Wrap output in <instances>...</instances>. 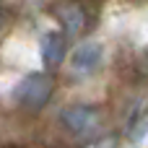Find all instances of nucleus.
Instances as JSON below:
<instances>
[{
    "mask_svg": "<svg viewBox=\"0 0 148 148\" xmlns=\"http://www.w3.org/2000/svg\"><path fill=\"white\" fill-rule=\"evenodd\" d=\"M52 91H55V81L47 75V73H29L18 81V86L13 88V101L21 107V109H29V112H39L47 107V101L52 99Z\"/></svg>",
    "mask_w": 148,
    "mask_h": 148,
    "instance_id": "1",
    "label": "nucleus"
},
{
    "mask_svg": "<svg viewBox=\"0 0 148 148\" xmlns=\"http://www.w3.org/2000/svg\"><path fill=\"white\" fill-rule=\"evenodd\" d=\"M52 10L60 18L65 36H81L96 23L99 5H91V3H57Z\"/></svg>",
    "mask_w": 148,
    "mask_h": 148,
    "instance_id": "2",
    "label": "nucleus"
},
{
    "mask_svg": "<svg viewBox=\"0 0 148 148\" xmlns=\"http://www.w3.org/2000/svg\"><path fill=\"white\" fill-rule=\"evenodd\" d=\"M101 122V112L94 104H70L60 112V125L73 138H88Z\"/></svg>",
    "mask_w": 148,
    "mask_h": 148,
    "instance_id": "3",
    "label": "nucleus"
},
{
    "mask_svg": "<svg viewBox=\"0 0 148 148\" xmlns=\"http://www.w3.org/2000/svg\"><path fill=\"white\" fill-rule=\"evenodd\" d=\"M101 57H104V47L99 42H83L70 55V70L78 75H91L99 70Z\"/></svg>",
    "mask_w": 148,
    "mask_h": 148,
    "instance_id": "4",
    "label": "nucleus"
},
{
    "mask_svg": "<svg viewBox=\"0 0 148 148\" xmlns=\"http://www.w3.org/2000/svg\"><path fill=\"white\" fill-rule=\"evenodd\" d=\"M125 135L133 146L143 143V138L148 135V99H140L133 104V109L127 112L125 120Z\"/></svg>",
    "mask_w": 148,
    "mask_h": 148,
    "instance_id": "5",
    "label": "nucleus"
},
{
    "mask_svg": "<svg viewBox=\"0 0 148 148\" xmlns=\"http://www.w3.org/2000/svg\"><path fill=\"white\" fill-rule=\"evenodd\" d=\"M39 52H42V60H44V68H57L62 60H65V52H68V36L62 31H47L39 42Z\"/></svg>",
    "mask_w": 148,
    "mask_h": 148,
    "instance_id": "6",
    "label": "nucleus"
},
{
    "mask_svg": "<svg viewBox=\"0 0 148 148\" xmlns=\"http://www.w3.org/2000/svg\"><path fill=\"white\" fill-rule=\"evenodd\" d=\"M86 148H120L117 135H104V138H96L94 143H88Z\"/></svg>",
    "mask_w": 148,
    "mask_h": 148,
    "instance_id": "7",
    "label": "nucleus"
},
{
    "mask_svg": "<svg viewBox=\"0 0 148 148\" xmlns=\"http://www.w3.org/2000/svg\"><path fill=\"white\" fill-rule=\"evenodd\" d=\"M143 68H146V70H148V47H146V49H143Z\"/></svg>",
    "mask_w": 148,
    "mask_h": 148,
    "instance_id": "8",
    "label": "nucleus"
},
{
    "mask_svg": "<svg viewBox=\"0 0 148 148\" xmlns=\"http://www.w3.org/2000/svg\"><path fill=\"white\" fill-rule=\"evenodd\" d=\"M0 26H3V10H0Z\"/></svg>",
    "mask_w": 148,
    "mask_h": 148,
    "instance_id": "9",
    "label": "nucleus"
}]
</instances>
